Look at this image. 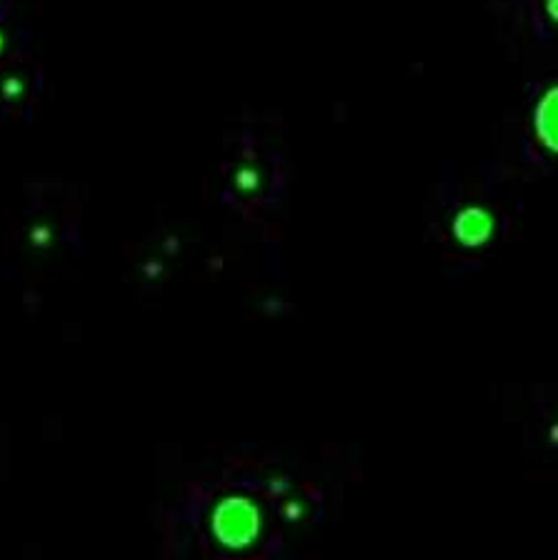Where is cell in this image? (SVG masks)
Instances as JSON below:
<instances>
[{
    "mask_svg": "<svg viewBox=\"0 0 558 560\" xmlns=\"http://www.w3.org/2000/svg\"><path fill=\"white\" fill-rule=\"evenodd\" d=\"M213 528H216V536L221 538L225 546L231 548L248 546L258 533V515L253 511V505L246 501H225L216 511Z\"/></svg>",
    "mask_w": 558,
    "mask_h": 560,
    "instance_id": "obj_1",
    "label": "cell"
}]
</instances>
